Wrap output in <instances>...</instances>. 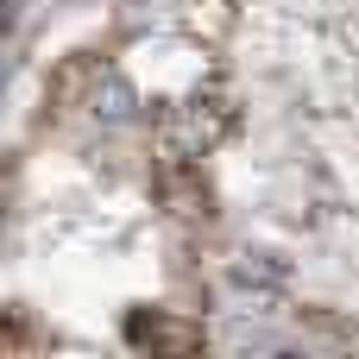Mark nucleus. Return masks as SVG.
Returning <instances> with one entry per match:
<instances>
[{
  "label": "nucleus",
  "instance_id": "f257e3e1",
  "mask_svg": "<svg viewBox=\"0 0 359 359\" xmlns=\"http://www.w3.org/2000/svg\"><path fill=\"white\" fill-rule=\"evenodd\" d=\"M120 334H126V347H164V353H189V347H202V328L170 322L164 309H133Z\"/></svg>",
  "mask_w": 359,
  "mask_h": 359
},
{
  "label": "nucleus",
  "instance_id": "f03ea898",
  "mask_svg": "<svg viewBox=\"0 0 359 359\" xmlns=\"http://www.w3.org/2000/svg\"><path fill=\"white\" fill-rule=\"evenodd\" d=\"M88 114H95V120H126V114H133V82H126V76H101L95 95H88Z\"/></svg>",
  "mask_w": 359,
  "mask_h": 359
}]
</instances>
